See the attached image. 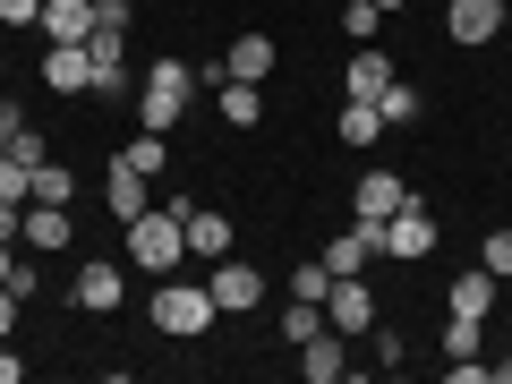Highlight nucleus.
<instances>
[{
  "label": "nucleus",
  "mask_w": 512,
  "mask_h": 384,
  "mask_svg": "<svg viewBox=\"0 0 512 384\" xmlns=\"http://www.w3.org/2000/svg\"><path fill=\"white\" fill-rule=\"evenodd\" d=\"M18 376H26V359H18L9 342H0V384H18Z\"/></svg>",
  "instance_id": "nucleus-34"
},
{
  "label": "nucleus",
  "mask_w": 512,
  "mask_h": 384,
  "mask_svg": "<svg viewBox=\"0 0 512 384\" xmlns=\"http://www.w3.org/2000/svg\"><path fill=\"white\" fill-rule=\"evenodd\" d=\"M299 376L308 384H333V376H350V333H316V342H299Z\"/></svg>",
  "instance_id": "nucleus-16"
},
{
  "label": "nucleus",
  "mask_w": 512,
  "mask_h": 384,
  "mask_svg": "<svg viewBox=\"0 0 512 384\" xmlns=\"http://www.w3.org/2000/svg\"><path fill=\"white\" fill-rule=\"evenodd\" d=\"M504 18H512V0H453V9H444V35H453L461 52H478V43L504 35Z\"/></svg>",
  "instance_id": "nucleus-4"
},
{
  "label": "nucleus",
  "mask_w": 512,
  "mask_h": 384,
  "mask_svg": "<svg viewBox=\"0 0 512 384\" xmlns=\"http://www.w3.org/2000/svg\"><path fill=\"white\" fill-rule=\"evenodd\" d=\"M384 256H393V265H419V256H436V214H427L419 197L384 222Z\"/></svg>",
  "instance_id": "nucleus-5"
},
{
  "label": "nucleus",
  "mask_w": 512,
  "mask_h": 384,
  "mask_svg": "<svg viewBox=\"0 0 512 384\" xmlns=\"http://www.w3.org/2000/svg\"><path fill=\"white\" fill-rule=\"evenodd\" d=\"M325 291H333L325 256H308V265H299V274H291V299H316V308H325Z\"/></svg>",
  "instance_id": "nucleus-29"
},
{
  "label": "nucleus",
  "mask_w": 512,
  "mask_h": 384,
  "mask_svg": "<svg viewBox=\"0 0 512 384\" xmlns=\"http://www.w3.org/2000/svg\"><path fill=\"white\" fill-rule=\"evenodd\" d=\"M402 205H410V180H402V171H359V188H350V214H359V222H393V214H402Z\"/></svg>",
  "instance_id": "nucleus-6"
},
{
  "label": "nucleus",
  "mask_w": 512,
  "mask_h": 384,
  "mask_svg": "<svg viewBox=\"0 0 512 384\" xmlns=\"http://www.w3.org/2000/svg\"><path fill=\"white\" fill-rule=\"evenodd\" d=\"M43 35H52V43H86L94 35V0H43Z\"/></svg>",
  "instance_id": "nucleus-17"
},
{
  "label": "nucleus",
  "mask_w": 512,
  "mask_h": 384,
  "mask_svg": "<svg viewBox=\"0 0 512 384\" xmlns=\"http://www.w3.org/2000/svg\"><path fill=\"white\" fill-rule=\"evenodd\" d=\"M18 308H26L18 291H0V342H9V333H18Z\"/></svg>",
  "instance_id": "nucleus-33"
},
{
  "label": "nucleus",
  "mask_w": 512,
  "mask_h": 384,
  "mask_svg": "<svg viewBox=\"0 0 512 384\" xmlns=\"http://www.w3.org/2000/svg\"><path fill=\"white\" fill-rule=\"evenodd\" d=\"M86 60H94V94H128V26H94Z\"/></svg>",
  "instance_id": "nucleus-9"
},
{
  "label": "nucleus",
  "mask_w": 512,
  "mask_h": 384,
  "mask_svg": "<svg viewBox=\"0 0 512 384\" xmlns=\"http://www.w3.org/2000/svg\"><path fill=\"white\" fill-rule=\"evenodd\" d=\"M43 86H52V94H94L86 43H52V52H43Z\"/></svg>",
  "instance_id": "nucleus-15"
},
{
  "label": "nucleus",
  "mask_w": 512,
  "mask_h": 384,
  "mask_svg": "<svg viewBox=\"0 0 512 384\" xmlns=\"http://www.w3.org/2000/svg\"><path fill=\"white\" fill-rule=\"evenodd\" d=\"M188 9H205V0H188Z\"/></svg>",
  "instance_id": "nucleus-39"
},
{
  "label": "nucleus",
  "mask_w": 512,
  "mask_h": 384,
  "mask_svg": "<svg viewBox=\"0 0 512 384\" xmlns=\"http://www.w3.org/2000/svg\"><path fill=\"white\" fill-rule=\"evenodd\" d=\"M146 316H154V333H171V342H197V333H214V291L205 282H180V274H163V291L146 299Z\"/></svg>",
  "instance_id": "nucleus-2"
},
{
  "label": "nucleus",
  "mask_w": 512,
  "mask_h": 384,
  "mask_svg": "<svg viewBox=\"0 0 512 384\" xmlns=\"http://www.w3.org/2000/svg\"><path fill=\"white\" fill-rule=\"evenodd\" d=\"M214 103H222V120H231V128H256V120H265V86H248V77H222Z\"/></svg>",
  "instance_id": "nucleus-19"
},
{
  "label": "nucleus",
  "mask_w": 512,
  "mask_h": 384,
  "mask_svg": "<svg viewBox=\"0 0 512 384\" xmlns=\"http://www.w3.org/2000/svg\"><path fill=\"white\" fill-rule=\"evenodd\" d=\"M495 43H504V52H512V18H504V35H495Z\"/></svg>",
  "instance_id": "nucleus-37"
},
{
  "label": "nucleus",
  "mask_w": 512,
  "mask_h": 384,
  "mask_svg": "<svg viewBox=\"0 0 512 384\" xmlns=\"http://www.w3.org/2000/svg\"><path fill=\"white\" fill-rule=\"evenodd\" d=\"M180 222H188V256H231V214L222 205H180Z\"/></svg>",
  "instance_id": "nucleus-13"
},
{
  "label": "nucleus",
  "mask_w": 512,
  "mask_h": 384,
  "mask_svg": "<svg viewBox=\"0 0 512 384\" xmlns=\"http://www.w3.org/2000/svg\"><path fill=\"white\" fill-rule=\"evenodd\" d=\"M316 333H325V308H316V299H291V308H282V342H316Z\"/></svg>",
  "instance_id": "nucleus-26"
},
{
  "label": "nucleus",
  "mask_w": 512,
  "mask_h": 384,
  "mask_svg": "<svg viewBox=\"0 0 512 384\" xmlns=\"http://www.w3.org/2000/svg\"><path fill=\"white\" fill-rule=\"evenodd\" d=\"M325 325L333 333H376V291H367V274H342L325 291Z\"/></svg>",
  "instance_id": "nucleus-8"
},
{
  "label": "nucleus",
  "mask_w": 512,
  "mask_h": 384,
  "mask_svg": "<svg viewBox=\"0 0 512 384\" xmlns=\"http://www.w3.org/2000/svg\"><path fill=\"white\" fill-rule=\"evenodd\" d=\"M69 239H77V214H69V205H26V222H18V248L60 256Z\"/></svg>",
  "instance_id": "nucleus-10"
},
{
  "label": "nucleus",
  "mask_w": 512,
  "mask_h": 384,
  "mask_svg": "<svg viewBox=\"0 0 512 384\" xmlns=\"http://www.w3.org/2000/svg\"><path fill=\"white\" fill-rule=\"evenodd\" d=\"M120 163H128V171H146V180H163V171H171V137H163V128H137Z\"/></svg>",
  "instance_id": "nucleus-21"
},
{
  "label": "nucleus",
  "mask_w": 512,
  "mask_h": 384,
  "mask_svg": "<svg viewBox=\"0 0 512 384\" xmlns=\"http://www.w3.org/2000/svg\"><path fill=\"white\" fill-rule=\"evenodd\" d=\"M9 265H18V239H0V291H9Z\"/></svg>",
  "instance_id": "nucleus-35"
},
{
  "label": "nucleus",
  "mask_w": 512,
  "mask_h": 384,
  "mask_svg": "<svg viewBox=\"0 0 512 384\" xmlns=\"http://www.w3.org/2000/svg\"><path fill=\"white\" fill-rule=\"evenodd\" d=\"M478 265H487L495 282H512V231H487V248H478Z\"/></svg>",
  "instance_id": "nucleus-30"
},
{
  "label": "nucleus",
  "mask_w": 512,
  "mask_h": 384,
  "mask_svg": "<svg viewBox=\"0 0 512 384\" xmlns=\"http://www.w3.org/2000/svg\"><path fill=\"white\" fill-rule=\"evenodd\" d=\"M274 35H239L231 43V52H222V69H231V77H248V86H265V77H274Z\"/></svg>",
  "instance_id": "nucleus-18"
},
{
  "label": "nucleus",
  "mask_w": 512,
  "mask_h": 384,
  "mask_svg": "<svg viewBox=\"0 0 512 384\" xmlns=\"http://www.w3.org/2000/svg\"><path fill=\"white\" fill-rule=\"evenodd\" d=\"M342 35L350 43H376L384 35V9H376V0H350V9H342Z\"/></svg>",
  "instance_id": "nucleus-27"
},
{
  "label": "nucleus",
  "mask_w": 512,
  "mask_h": 384,
  "mask_svg": "<svg viewBox=\"0 0 512 384\" xmlns=\"http://www.w3.org/2000/svg\"><path fill=\"white\" fill-rule=\"evenodd\" d=\"M487 376H495V384H512V350H504V359H495V367H487Z\"/></svg>",
  "instance_id": "nucleus-36"
},
{
  "label": "nucleus",
  "mask_w": 512,
  "mask_h": 384,
  "mask_svg": "<svg viewBox=\"0 0 512 384\" xmlns=\"http://www.w3.org/2000/svg\"><path fill=\"white\" fill-rule=\"evenodd\" d=\"M376 111H384V128H410V120H419V111H427V94H419V86H402V77H393V86L376 94Z\"/></svg>",
  "instance_id": "nucleus-24"
},
{
  "label": "nucleus",
  "mask_w": 512,
  "mask_h": 384,
  "mask_svg": "<svg viewBox=\"0 0 512 384\" xmlns=\"http://www.w3.org/2000/svg\"><path fill=\"white\" fill-rule=\"evenodd\" d=\"M180 256H188V222H180V205H146V214L128 222V265L137 274H180Z\"/></svg>",
  "instance_id": "nucleus-1"
},
{
  "label": "nucleus",
  "mask_w": 512,
  "mask_h": 384,
  "mask_svg": "<svg viewBox=\"0 0 512 384\" xmlns=\"http://www.w3.org/2000/svg\"><path fill=\"white\" fill-rule=\"evenodd\" d=\"M205 291H214V308H222V316H256L265 282H256V265H239V256H214V274H205Z\"/></svg>",
  "instance_id": "nucleus-7"
},
{
  "label": "nucleus",
  "mask_w": 512,
  "mask_h": 384,
  "mask_svg": "<svg viewBox=\"0 0 512 384\" xmlns=\"http://www.w3.org/2000/svg\"><path fill=\"white\" fill-rule=\"evenodd\" d=\"M453 359H487V316H453L444 325V367Z\"/></svg>",
  "instance_id": "nucleus-23"
},
{
  "label": "nucleus",
  "mask_w": 512,
  "mask_h": 384,
  "mask_svg": "<svg viewBox=\"0 0 512 384\" xmlns=\"http://www.w3.org/2000/svg\"><path fill=\"white\" fill-rule=\"evenodd\" d=\"M43 18V0H0V26H35Z\"/></svg>",
  "instance_id": "nucleus-31"
},
{
  "label": "nucleus",
  "mask_w": 512,
  "mask_h": 384,
  "mask_svg": "<svg viewBox=\"0 0 512 384\" xmlns=\"http://www.w3.org/2000/svg\"><path fill=\"white\" fill-rule=\"evenodd\" d=\"M376 9H384V18H393V9H402V0H376Z\"/></svg>",
  "instance_id": "nucleus-38"
},
{
  "label": "nucleus",
  "mask_w": 512,
  "mask_h": 384,
  "mask_svg": "<svg viewBox=\"0 0 512 384\" xmlns=\"http://www.w3.org/2000/svg\"><path fill=\"white\" fill-rule=\"evenodd\" d=\"M9 154H18L26 171H35V163H52V146H43V128H35V120H18V128H9Z\"/></svg>",
  "instance_id": "nucleus-28"
},
{
  "label": "nucleus",
  "mask_w": 512,
  "mask_h": 384,
  "mask_svg": "<svg viewBox=\"0 0 512 384\" xmlns=\"http://www.w3.org/2000/svg\"><path fill=\"white\" fill-rule=\"evenodd\" d=\"M103 205H111V222L128 231V222H137V214L154 205V180H146V171H128V163H111V180H103Z\"/></svg>",
  "instance_id": "nucleus-14"
},
{
  "label": "nucleus",
  "mask_w": 512,
  "mask_h": 384,
  "mask_svg": "<svg viewBox=\"0 0 512 384\" xmlns=\"http://www.w3.org/2000/svg\"><path fill=\"white\" fill-rule=\"evenodd\" d=\"M26 205H77V171L60 163V154H52V163H35V197H26Z\"/></svg>",
  "instance_id": "nucleus-22"
},
{
  "label": "nucleus",
  "mask_w": 512,
  "mask_h": 384,
  "mask_svg": "<svg viewBox=\"0 0 512 384\" xmlns=\"http://www.w3.org/2000/svg\"><path fill=\"white\" fill-rule=\"evenodd\" d=\"M384 86H393V52H384V43H359L350 69H342V94H350V103H376Z\"/></svg>",
  "instance_id": "nucleus-12"
},
{
  "label": "nucleus",
  "mask_w": 512,
  "mask_h": 384,
  "mask_svg": "<svg viewBox=\"0 0 512 384\" xmlns=\"http://www.w3.org/2000/svg\"><path fill=\"white\" fill-rule=\"evenodd\" d=\"M128 18H137L128 0H94V26H128Z\"/></svg>",
  "instance_id": "nucleus-32"
},
{
  "label": "nucleus",
  "mask_w": 512,
  "mask_h": 384,
  "mask_svg": "<svg viewBox=\"0 0 512 384\" xmlns=\"http://www.w3.org/2000/svg\"><path fill=\"white\" fill-rule=\"evenodd\" d=\"M376 137H384V111H376V103H350V94H342V146H376Z\"/></svg>",
  "instance_id": "nucleus-25"
},
{
  "label": "nucleus",
  "mask_w": 512,
  "mask_h": 384,
  "mask_svg": "<svg viewBox=\"0 0 512 384\" xmlns=\"http://www.w3.org/2000/svg\"><path fill=\"white\" fill-rule=\"evenodd\" d=\"M495 291H504V282H495L487 265H470V274H461L444 299H453V316H487V308H495Z\"/></svg>",
  "instance_id": "nucleus-20"
},
{
  "label": "nucleus",
  "mask_w": 512,
  "mask_h": 384,
  "mask_svg": "<svg viewBox=\"0 0 512 384\" xmlns=\"http://www.w3.org/2000/svg\"><path fill=\"white\" fill-rule=\"evenodd\" d=\"M69 299H77L86 316H111V308H120V265H111V256H86L77 282H69Z\"/></svg>",
  "instance_id": "nucleus-11"
},
{
  "label": "nucleus",
  "mask_w": 512,
  "mask_h": 384,
  "mask_svg": "<svg viewBox=\"0 0 512 384\" xmlns=\"http://www.w3.org/2000/svg\"><path fill=\"white\" fill-rule=\"evenodd\" d=\"M188 94H197V77H188L180 60H154L146 86H137V128H163L171 137V128L188 120Z\"/></svg>",
  "instance_id": "nucleus-3"
}]
</instances>
